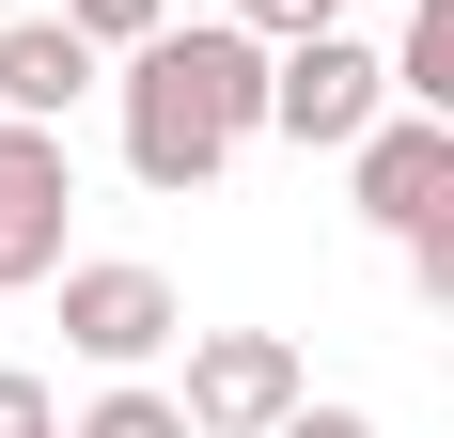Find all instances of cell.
Masks as SVG:
<instances>
[{"mask_svg": "<svg viewBox=\"0 0 454 438\" xmlns=\"http://www.w3.org/2000/svg\"><path fill=\"white\" fill-rule=\"evenodd\" d=\"M126 173L141 188H220L251 141H267V94H282V47L251 32V16H188V32H157V47H126Z\"/></svg>", "mask_w": 454, "mask_h": 438, "instance_id": "1", "label": "cell"}, {"mask_svg": "<svg viewBox=\"0 0 454 438\" xmlns=\"http://www.w3.org/2000/svg\"><path fill=\"white\" fill-rule=\"evenodd\" d=\"M63 219H79V141L0 110V298L63 282Z\"/></svg>", "mask_w": 454, "mask_h": 438, "instance_id": "3", "label": "cell"}, {"mask_svg": "<svg viewBox=\"0 0 454 438\" xmlns=\"http://www.w3.org/2000/svg\"><path fill=\"white\" fill-rule=\"evenodd\" d=\"M63 345H79L94 376H141L157 345H188V298L141 251H94V266H63Z\"/></svg>", "mask_w": 454, "mask_h": 438, "instance_id": "4", "label": "cell"}, {"mask_svg": "<svg viewBox=\"0 0 454 438\" xmlns=\"http://www.w3.org/2000/svg\"><path fill=\"white\" fill-rule=\"evenodd\" d=\"M345 204H361L392 251H408L423 219H454V110H392V126L345 157Z\"/></svg>", "mask_w": 454, "mask_h": 438, "instance_id": "6", "label": "cell"}, {"mask_svg": "<svg viewBox=\"0 0 454 438\" xmlns=\"http://www.w3.org/2000/svg\"><path fill=\"white\" fill-rule=\"evenodd\" d=\"M408 282H423V298L454 313V219H423V235H408Z\"/></svg>", "mask_w": 454, "mask_h": 438, "instance_id": "13", "label": "cell"}, {"mask_svg": "<svg viewBox=\"0 0 454 438\" xmlns=\"http://www.w3.org/2000/svg\"><path fill=\"white\" fill-rule=\"evenodd\" d=\"M392 63H376L361 32H298L282 47V94H267V141H298V157H361L376 126H392Z\"/></svg>", "mask_w": 454, "mask_h": 438, "instance_id": "2", "label": "cell"}, {"mask_svg": "<svg viewBox=\"0 0 454 438\" xmlns=\"http://www.w3.org/2000/svg\"><path fill=\"white\" fill-rule=\"evenodd\" d=\"M298 345H282V329H188V423L204 438H282L298 423Z\"/></svg>", "mask_w": 454, "mask_h": 438, "instance_id": "5", "label": "cell"}, {"mask_svg": "<svg viewBox=\"0 0 454 438\" xmlns=\"http://www.w3.org/2000/svg\"><path fill=\"white\" fill-rule=\"evenodd\" d=\"M0 16H32V0H0Z\"/></svg>", "mask_w": 454, "mask_h": 438, "instance_id": "15", "label": "cell"}, {"mask_svg": "<svg viewBox=\"0 0 454 438\" xmlns=\"http://www.w3.org/2000/svg\"><path fill=\"white\" fill-rule=\"evenodd\" d=\"M63 16H79V32L110 47V63H126V47H157V32H173V0H63Z\"/></svg>", "mask_w": 454, "mask_h": 438, "instance_id": "10", "label": "cell"}, {"mask_svg": "<svg viewBox=\"0 0 454 438\" xmlns=\"http://www.w3.org/2000/svg\"><path fill=\"white\" fill-rule=\"evenodd\" d=\"M79 438H204V423H188V392H141V376H110V392L79 407Z\"/></svg>", "mask_w": 454, "mask_h": 438, "instance_id": "9", "label": "cell"}, {"mask_svg": "<svg viewBox=\"0 0 454 438\" xmlns=\"http://www.w3.org/2000/svg\"><path fill=\"white\" fill-rule=\"evenodd\" d=\"M0 438H79V423H63V392H47V376H16V360H0Z\"/></svg>", "mask_w": 454, "mask_h": 438, "instance_id": "11", "label": "cell"}, {"mask_svg": "<svg viewBox=\"0 0 454 438\" xmlns=\"http://www.w3.org/2000/svg\"><path fill=\"white\" fill-rule=\"evenodd\" d=\"M94 63H110V47H94L79 16H0V110H32V126H63L79 94H110Z\"/></svg>", "mask_w": 454, "mask_h": 438, "instance_id": "7", "label": "cell"}, {"mask_svg": "<svg viewBox=\"0 0 454 438\" xmlns=\"http://www.w3.org/2000/svg\"><path fill=\"white\" fill-rule=\"evenodd\" d=\"M282 438H376V423H361V407H298Z\"/></svg>", "mask_w": 454, "mask_h": 438, "instance_id": "14", "label": "cell"}, {"mask_svg": "<svg viewBox=\"0 0 454 438\" xmlns=\"http://www.w3.org/2000/svg\"><path fill=\"white\" fill-rule=\"evenodd\" d=\"M408 110H454V0H408V47H392Z\"/></svg>", "mask_w": 454, "mask_h": 438, "instance_id": "8", "label": "cell"}, {"mask_svg": "<svg viewBox=\"0 0 454 438\" xmlns=\"http://www.w3.org/2000/svg\"><path fill=\"white\" fill-rule=\"evenodd\" d=\"M235 16H251L267 47H298V32H345V0H235Z\"/></svg>", "mask_w": 454, "mask_h": 438, "instance_id": "12", "label": "cell"}]
</instances>
